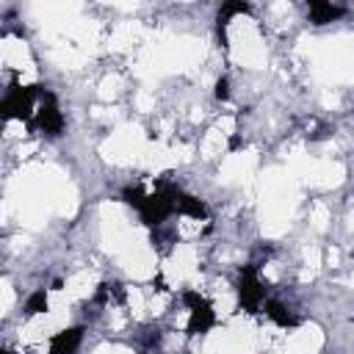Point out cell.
Returning a JSON list of instances; mask_svg holds the SVG:
<instances>
[{"mask_svg":"<svg viewBox=\"0 0 354 354\" xmlns=\"http://www.w3.org/2000/svg\"><path fill=\"white\" fill-rule=\"evenodd\" d=\"M30 124H33L39 133L50 136V138H55V136H61V133H64V116H61V111H58V100H55V94H53V91L41 88Z\"/></svg>","mask_w":354,"mask_h":354,"instance_id":"1","label":"cell"},{"mask_svg":"<svg viewBox=\"0 0 354 354\" xmlns=\"http://www.w3.org/2000/svg\"><path fill=\"white\" fill-rule=\"evenodd\" d=\"M183 301L188 307V332L191 335H202V332H207L216 324V315H213L210 304L196 290H185L183 293Z\"/></svg>","mask_w":354,"mask_h":354,"instance_id":"2","label":"cell"},{"mask_svg":"<svg viewBox=\"0 0 354 354\" xmlns=\"http://www.w3.org/2000/svg\"><path fill=\"white\" fill-rule=\"evenodd\" d=\"M238 296H241V304H243L249 313H257L260 307H266V288H263V282L257 279V274H254L252 266L241 271Z\"/></svg>","mask_w":354,"mask_h":354,"instance_id":"3","label":"cell"},{"mask_svg":"<svg viewBox=\"0 0 354 354\" xmlns=\"http://www.w3.org/2000/svg\"><path fill=\"white\" fill-rule=\"evenodd\" d=\"M83 340V326H72L64 332H55L50 340V354H75Z\"/></svg>","mask_w":354,"mask_h":354,"instance_id":"4","label":"cell"},{"mask_svg":"<svg viewBox=\"0 0 354 354\" xmlns=\"http://www.w3.org/2000/svg\"><path fill=\"white\" fill-rule=\"evenodd\" d=\"M343 14L340 6H332V3H310V19L315 25H326L332 19H337Z\"/></svg>","mask_w":354,"mask_h":354,"instance_id":"5","label":"cell"},{"mask_svg":"<svg viewBox=\"0 0 354 354\" xmlns=\"http://www.w3.org/2000/svg\"><path fill=\"white\" fill-rule=\"evenodd\" d=\"M263 310H266V315H268L274 324H279V326H293V324H296V318L290 315V310H288L282 301H274V299H268Z\"/></svg>","mask_w":354,"mask_h":354,"instance_id":"6","label":"cell"},{"mask_svg":"<svg viewBox=\"0 0 354 354\" xmlns=\"http://www.w3.org/2000/svg\"><path fill=\"white\" fill-rule=\"evenodd\" d=\"M44 310H47V293H44V290L30 293L28 301H25V315H39V313H44Z\"/></svg>","mask_w":354,"mask_h":354,"instance_id":"7","label":"cell"},{"mask_svg":"<svg viewBox=\"0 0 354 354\" xmlns=\"http://www.w3.org/2000/svg\"><path fill=\"white\" fill-rule=\"evenodd\" d=\"M216 97H218V100H227V97H230V83H227V77H218V83H216Z\"/></svg>","mask_w":354,"mask_h":354,"instance_id":"8","label":"cell"}]
</instances>
